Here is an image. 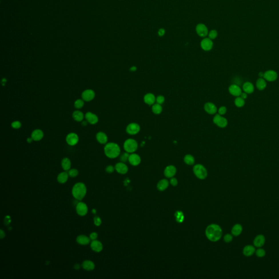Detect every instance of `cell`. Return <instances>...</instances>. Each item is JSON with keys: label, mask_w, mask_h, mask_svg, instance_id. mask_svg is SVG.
Here are the masks:
<instances>
[{"label": "cell", "mask_w": 279, "mask_h": 279, "mask_svg": "<svg viewBox=\"0 0 279 279\" xmlns=\"http://www.w3.org/2000/svg\"><path fill=\"white\" fill-rule=\"evenodd\" d=\"M222 235V230L219 225L213 224L209 225L206 230V236L210 241L216 242L219 241Z\"/></svg>", "instance_id": "6da1fadb"}, {"label": "cell", "mask_w": 279, "mask_h": 279, "mask_svg": "<svg viewBox=\"0 0 279 279\" xmlns=\"http://www.w3.org/2000/svg\"><path fill=\"white\" fill-rule=\"evenodd\" d=\"M104 151L105 156L110 159H115L121 154L119 146L115 142H109L105 144Z\"/></svg>", "instance_id": "7a4b0ae2"}, {"label": "cell", "mask_w": 279, "mask_h": 279, "mask_svg": "<svg viewBox=\"0 0 279 279\" xmlns=\"http://www.w3.org/2000/svg\"><path fill=\"white\" fill-rule=\"evenodd\" d=\"M72 195L76 200L81 201L85 197L87 193V187L82 182L76 183L72 188Z\"/></svg>", "instance_id": "3957f363"}, {"label": "cell", "mask_w": 279, "mask_h": 279, "mask_svg": "<svg viewBox=\"0 0 279 279\" xmlns=\"http://www.w3.org/2000/svg\"><path fill=\"white\" fill-rule=\"evenodd\" d=\"M138 143L136 140L134 139H128L126 140L123 144V148L124 151L129 153H133L138 149Z\"/></svg>", "instance_id": "277c9868"}, {"label": "cell", "mask_w": 279, "mask_h": 279, "mask_svg": "<svg viewBox=\"0 0 279 279\" xmlns=\"http://www.w3.org/2000/svg\"><path fill=\"white\" fill-rule=\"evenodd\" d=\"M193 172L198 179L203 180L206 178L208 176L207 169L201 164H196L193 168Z\"/></svg>", "instance_id": "5b68a950"}, {"label": "cell", "mask_w": 279, "mask_h": 279, "mask_svg": "<svg viewBox=\"0 0 279 279\" xmlns=\"http://www.w3.org/2000/svg\"><path fill=\"white\" fill-rule=\"evenodd\" d=\"M213 122L219 128H225L228 124V121L226 118L218 113L215 114L213 117Z\"/></svg>", "instance_id": "8992f818"}, {"label": "cell", "mask_w": 279, "mask_h": 279, "mask_svg": "<svg viewBox=\"0 0 279 279\" xmlns=\"http://www.w3.org/2000/svg\"><path fill=\"white\" fill-rule=\"evenodd\" d=\"M140 125L137 123H130L126 127V132L130 135H135L140 131Z\"/></svg>", "instance_id": "52a82bcc"}, {"label": "cell", "mask_w": 279, "mask_h": 279, "mask_svg": "<svg viewBox=\"0 0 279 279\" xmlns=\"http://www.w3.org/2000/svg\"><path fill=\"white\" fill-rule=\"evenodd\" d=\"M195 29L197 35L199 37L205 38L208 36L209 30L205 24L202 23H198L196 26Z\"/></svg>", "instance_id": "ba28073f"}, {"label": "cell", "mask_w": 279, "mask_h": 279, "mask_svg": "<svg viewBox=\"0 0 279 279\" xmlns=\"http://www.w3.org/2000/svg\"><path fill=\"white\" fill-rule=\"evenodd\" d=\"M213 40L209 39L208 37H205L201 41L200 46L201 49L205 51H210L213 47Z\"/></svg>", "instance_id": "9c48e42d"}, {"label": "cell", "mask_w": 279, "mask_h": 279, "mask_svg": "<svg viewBox=\"0 0 279 279\" xmlns=\"http://www.w3.org/2000/svg\"><path fill=\"white\" fill-rule=\"evenodd\" d=\"M88 208L87 205L83 202H78L76 206V212L77 214L81 216H85L87 214Z\"/></svg>", "instance_id": "30bf717a"}, {"label": "cell", "mask_w": 279, "mask_h": 279, "mask_svg": "<svg viewBox=\"0 0 279 279\" xmlns=\"http://www.w3.org/2000/svg\"><path fill=\"white\" fill-rule=\"evenodd\" d=\"M79 137L77 134L74 133H70L68 134L65 137L66 142L70 146H75L79 142Z\"/></svg>", "instance_id": "8fae6325"}, {"label": "cell", "mask_w": 279, "mask_h": 279, "mask_svg": "<svg viewBox=\"0 0 279 279\" xmlns=\"http://www.w3.org/2000/svg\"><path fill=\"white\" fill-rule=\"evenodd\" d=\"M95 96V94L94 91L91 89H87L85 90L81 94L82 99H83L85 101H91L94 99Z\"/></svg>", "instance_id": "7c38bea8"}, {"label": "cell", "mask_w": 279, "mask_h": 279, "mask_svg": "<svg viewBox=\"0 0 279 279\" xmlns=\"http://www.w3.org/2000/svg\"><path fill=\"white\" fill-rule=\"evenodd\" d=\"M266 242V237L263 234H258L256 236L254 239L253 244L256 248H262Z\"/></svg>", "instance_id": "4fadbf2b"}, {"label": "cell", "mask_w": 279, "mask_h": 279, "mask_svg": "<svg viewBox=\"0 0 279 279\" xmlns=\"http://www.w3.org/2000/svg\"><path fill=\"white\" fill-rule=\"evenodd\" d=\"M204 110L209 115H215L218 112V108L214 103L207 102L204 105Z\"/></svg>", "instance_id": "5bb4252c"}, {"label": "cell", "mask_w": 279, "mask_h": 279, "mask_svg": "<svg viewBox=\"0 0 279 279\" xmlns=\"http://www.w3.org/2000/svg\"><path fill=\"white\" fill-rule=\"evenodd\" d=\"M128 162L132 166H138L141 163V159L139 154L133 153L130 154Z\"/></svg>", "instance_id": "9a60e30c"}, {"label": "cell", "mask_w": 279, "mask_h": 279, "mask_svg": "<svg viewBox=\"0 0 279 279\" xmlns=\"http://www.w3.org/2000/svg\"><path fill=\"white\" fill-rule=\"evenodd\" d=\"M263 78L268 81H274L278 78V74L274 70H268L264 73Z\"/></svg>", "instance_id": "2e32d148"}, {"label": "cell", "mask_w": 279, "mask_h": 279, "mask_svg": "<svg viewBox=\"0 0 279 279\" xmlns=\"http://www.w3.org/2000/svg\"><path fill=\"white\" fill-rule=\"evenodd\" d=\"M85 117L87 122L92 125L97 124L99 121V118L97 115L91 112H87L85 115Z\"/></svg>", "instance_id": "e0dca14e"}, {"label": "cell", "mask_w": 279, "mask_h": 279, "mask_svg": "<svg viewBox=\"0 0 279 279\" xmlns=\"http://www.w3.org/2000/svg\"><path fill=\"white\" fill-rule=\"evenodd\" d=\"M90 247L91 249L95 252H100L103 249V244L97 239L91 241L90 243Z\"/></svg>", "instance_id": "ac0fdd59"}, {"label": "cell", "mask_w": 279, "mask_h": 279, "mask_svg": "<svg viewBox=\"0 0 279 279\" xmlns=\"http://www.w3.org/2000/svg\"><path fill=\"white\" fill-rule=\"evenodd\" d=\"M144 101L146 104L152 106L156 103V97L153 93H147L144 97Z\"/></svg>", "instance_id": "d6986e66"}, {"label": "cell", "mask_w": 279, "mask_h": 279, "mask_svg": "<svg viewBox=\"0 0 279 279\" xmlns=\"http://www.w3.org/2000/svg\"><path fill=\"white\" fill-rule=\"evenodd\" d=\"M228 91L231 95L234 97H240L242 93L240 87L237 84L231 85L228 88Z\"/></svg>", "instance_id": "ffe728a7"}, {"label": "cell", "mask_w": 279, "mask_h": 279, "mask_svg": "<svg viewBox=\"0 0 279 279\" xmlns=\"http://www.w3.org/2000/svg\"><path fill=\"white\" fill-rule=\"evenodd\" d=\"M115 168V170L119 174H125L128 172V167L124 163L121 162L117 163Z\"/></svg>", "instance_id": "44dd1931"}, {"label": "cell", "mask_w": 279, "mask_h": 279, "mask_svg": "<svg viewBox=\"0 0 279 279\" xmlns=\"http://www.w3.org/2000/svg\"><path fill=\"white\" fill-rule=\"evenodd\" d=\"M177 172V169L174 165H169L164 170V174L167 178L174 177Z\"/></svg>", "instance_id": "7402d4cb"}, {"label": "cell", "mask_w": 279, "mask_h": 279, "mask_svg": "<svg viewBox=\"0 0 279 279\" xmlns=\"http://www.w3.org/2000/svg\"><path fill=\"white\" fill-rule=\"evenodd\" d=\"M255 246L252 245H247L245 246L243 249V254L246 257H250L255 254Z\"/></svg>", "instance_id": "603a6c76"}, {"label": "cell", "mask_w": 279, "mask_h": 279, "mask_svg": "<svg viewBox=\"0 0 279 279\" xmlns=\"http://www.w3.org/2000/svg\"><path fill=\"white\" fill-rule=\"evenodd\" d=\"M76 241L77 244L81 245H87L91 242V240L89 237H87V236L83 234L78 236L76 238Z\"/></svg>", "instance_id": "cb8c5ba5"}, {"label": "cell", "mask_w": 279, "mask_h": 279, "mask_svg": "<svg viewBox=\"0 0 279 279\" xmlns=\"http://www.w3.org/2000/svg\"><path fill=\"white\" fill-rule=\"evenodd\" d=\"M31 137L33 141H39L44 137V133L41 129H37L32 131Z\"/></svg>", "instance_id": "d4e9b609"}, {"label": "cell", "mask_w": 279, "mask_h": 279, "mask_svg": "<svg viewBox=\"0 0 279 279\" xmlns=\"http://www.w3.org/2000/svg\"><path fill=\"white\" fill-rule=\"evenodd\" d=\"M96 139L99 144H102V145L106 144L107 143V141H108L107 136L105 133L102 132V131H99L97 134L96 135Z\"/></svg>", "instance_id": "484cf974"}, {"label": "cell", "mask_w": 279, "mask_h": 279, "mask_svg": "<svg viewBox=\"0 0 279 279\" xmlns=\"http://www.w3.org/2000/svg\"><path fill=\"white\" fill-rule=\"evenodd\" d=\"M243 231V227L240 224H235L232 228L231 233L233 236L235 237H238L240 236Z\"/></svg>", "instance_id": "4316f807"}, {"label": "cell", "mask_w": 279, "mask_h": 279, "mask_svg": "<svg viewBox=\"0 0 279 279\" xmlns=\"http://www.w3.org/2000/svg\"><path fill=\"white\" fill-rule=\"evenodd\" d=\"M81 266L83 269L87 271H92L95 268V264L91 260H85L82 262Z\"/></svg>", "instance_id": "83f0119b"}, {"label": "cell", "mask_w": 279, "mask_h": 279, "mask_svg": "<svg viewBox=\"0 0 279 279\" xmlns=\"http://www.w3.org/2000/svg\"><path fill=\"white\" fill-rule=\"evenodd\" d=\"M69 177V176L68 174V172L64 171V172H62L58 174L57 177V180L59 183L64 184L67 182Z\"/></svg>", "instance_id": "f1b7e54d"}, {"label": "cell", "mask_w": 279, "mask_h": 279, "mask_svg": "<svg viewBox=\"0 0 279 279\" xmlns=\"http://www.w3.org/2000/svg\"><path fill=\"white\" fill-rule=\"evenodd\" d=\"M169 186V180L166 179H163L158 182L157 184V188L159 191L163 192L165 190L168 188Z\"/></svg>", "instance_id": "f546056e"}, {"label": "cell", "mask_w": 279, "mask_h": 279, "mask_svg": "<svg viewBox=\"0 0 279 279\" xmlns=\"http://www.w3.org/2000/svg\"><path fill=\"white\" fill-rule=\"evenodd\" d=\"M71 161L68 158H64L61 162V166L63 170L65 171H68L71 169Z\"/></svg>", "instance_id": "4dcf8cb0"}, {"label": "cell", "mask_w": 279, "mask_h": 279, "mask_svg": "<svg viewBox=\"0 0 279 279\" xmlns=\"http://www.w3.org/2000/svg\"><path fill=\"white\" fill-rule=\"evenodd\" d=\"M243 89L244 92L247 94H251L254 91V86L250 82H246L243 85Z\"/></svg>", "instance_id": "1f68e13d"}, {"label": "cell", "mask_w": 279, "mask_h": 279, "mask_svg": "<svg viewBox=\"0 0 279 279\" xmlns=\"http://www.w3.org/2000/svg\"><path fill=\"white\" fill-rule=\"evenodd\" d=\"M73 119L76 122H82L83 121L85 115L83 113L79 110L75 111L72 115Z\"/></svg>", "instance_id": "d6a6232c"}, {"label": "cell", "mask_w": 279, "mask_h": 279, "mask_svg": "<svg viewBox=\"0 0 279 279\" xmlns=\"http://www.w3.org/2000/svg\"><path fill=\"white\" fill-rule=\"evenodd\" d=\"M256 87L260 91L264 89L267 87V82L266 80L262 77L259 78L256 81Z\"/></svg>", "instance_id": "836d02e7"}, {"label": "cell", "mask_w": 279, "mask_h": 279, "mask_svg": "<svg viewBox=\"0 0 279 279\" xmlns=\"http://www.w3.org/2000/svg\"><path fill=\"white\" fill-rule=\"evenodd\" d=\"M163 110L162 105L157 103L152 106V111L155 115H160L163 112Z\"/></svg>", "instance_id": "e575fe53"}, {"label": "cell", "mask_w": 279, "mask_h": 279, "mask_svg": "<svg viewBox=\"0 0 279 279\" xmlns=\"http://www.w3.org/2000/svg\"><path fill=\"white\" fill-rule=\"evenodd\" d=\"M184 162L188 165H193L195 162V158L191 154H186L184 157Z\"/></svg>", "instance_id": "d590c367"}, {"label": "cell", "mask_w": 279, "mask_h": 279, "mask_svg": "<svg viewBox=\"0 0 279 279\" xmlns=\"http://www.w3.org/2000/svg\"><path fill=\"white\" fill-rule=\"evenodd\" d=\"M244 100L240 97H237L234 100V104L238 107H242L245 105Z\"/></svg>", "instance_id": "8d00e7d4"}, {"label": "cell", "mask_w": 279, "mask_h": 279, "mask_svg": "<svg viewBox=\"0 0 279 279\" xmlns=\"http://www.w3.org/2000/svg\"><path fill=\"white\" fill-rule=\"evenodd\" d=\"M255 254L258 258H263L266 255V251L262 248H258L256 250Z\"/></svg>", "instance_id": "74e56055"}, {"label": "cell", "mask_w": 279, "mask_h": 279, "mask_svg": "<svg viewBox=\"0 0 279 279\" xmlns=\"http://www.w3.org/2000/svg\"><path fill=\"white\" fill-rule=\"evenodd\" d=\"M84 100L82 99H78L76 100L74 102V107L77 109H80L84 106Z\"/></svg>", "instance_id": "f35d334b"}, {"label": "cell", "mask_w": 279, "mask_h": 279, "mask_svg": "<svg viewBox=\"0 0 279 279\" xmlns=\"http://www.w3.org/2000/svg\"><path fill=\"white\" fill-rule=\"evenodd\" d=\"M218 35V32L216 29H212L208 32V37L209 38V39H210L212 40H214L217 38Z\"/></svg>", "instance_id": "ab89813d"}, {"label": "cell", "mask_w": 279, "mask_h": 279, "mask_svg": "<svg viewBox=\"0 0 279 279\" xmlns=\"http://www.w3.org/2000/svg\"><path fill=\"white\" fill-rule=\"evenodd\" d=\"M175 216H176V220L177 221H178V222H182L183 220H184V214L183 213L180 212V211H178L175 214Z\"/></svg>", "instance_id": "60d3db41"}, {"label": "cell", "mask_w": 279, "mask_h": 279, "mask_svg": "<svg viewBox=\"0 0 279 279\" xmlns=\"http://www.w3.org/2000/svg\"><path fill=\"white\" fill-rule=\"evenodd\" d=\"M129 155H130V153H129L128 152H125V153H123L121 155L120 158H119L120 161L123 163H126L127 162H128V160H129Z\"/></svg>", "instance_id": "b9f144b4"}, {"label": "cell", "mask_w": 279, "mask_h": 279, "mask_svg": "<svg viewBox=\"0 0 279 279\" xmlns=\"http://www.w3.org/2000/svg\"><path fill=\"white\" fill-rule=\"evenodd\" d=\"M69 177L71 178H75L79 174V171L76 169H70L68 171Z\"/></svg>", "instance_id": "7bdbcfd3"}, {"label": "cell", "mask_w": 279, "mask_h": 279, "mask_svg": "<svg viewBox=\"0 0 279 279\" xmlns=\"http://www.w3.org/2000/svg\"><path fill=\"white\" fill-rule=\"evenodd\" d=\"M165 101V97L162 95H159L156 97V103L162 105Z\"/></svg>", "instance_id": "ee69618b"}, {"label": "cell", "mask_w": 279, "mask_h": 279, "mask_svg": "<svg viewBox=\"0 0 279 279\" xmlns=\"http://www.w3.org/2000/svg\"><path fill=\"white\" fill-rule=\"evenodd\" d=\"M21 125H22L20 121H14V122H12V124H11V126H12V128L13 129H18L21 128Z\"/></svg>", "instance_id": "f6af8a7d"}, {"label": "cell", "mask_w": 279, "mask_h": 279, "mask_svg": "<svg viewBox=\"0 0 279 279\" xmlns=\"http://www.w3.org/2000/svg\"><path fill=\"white\" fill-rule=\"evenodd\" d=\"M224 240L226 243H227L231 242L233 240L232 234H231L229 233L225 234L224 237Z\"/></svg>", "instance_id": "bcb514c9"}, {"label": "cell", "mask_w": 279, "mask_h": 279, "mask_svg": "<svg viewBox=\"0 0 279 279\" xmlns=\"http://www.w3.org/2000/svg\"><path fill=\"white\" fill-rule=\"evenodd\" d=\"M227 112V108L224 106H222L221 107H220L219 108V109L218 110V114L220 115L221 116H223L225 114H226Z\"/></svg>", "instance_id": "7dc6e473"}, {"label": "cell", "mask_w": 279, "mask_h": 279, "mask_svg": "<svg viewBox=\"0 0 279 279\" xmlns=\"http://www.w3.org/2000/svg\"><path fill=\"white\" fill-rule=\"evenodd\" d=\"M101 219L99 216H95L94 218V224L96 226H100V225L101 224Z\"/></svg>", "instance_id": "c3c4849f"}, {"label": "cell", "mask_w": 279, "mask_h": 279, "mask_svg": "<svg viewBox=\"0 0 279 279\" xmlns=\"http://www.w3.org/2000/svg\"><path fill=\"white\" fill-rule=\"evenodd\" d=\"M115 170V168L114 166H113L112 165H108L105 168V171L109 174L113 173Z\"/></svg>", "instance_id": "681fc988"}, {"label": "cell", "mask_w": 279, "mask_h": 279, "mask_svg": "<svg viewBox=\"0 0 279 279\" xmlns=\"http://www.w3.org/2000/svg\"><path fill=\"white\" fill-rule=\"evenodd\" d=\"M89 238H90L91 241H92V240H94L97 239L98 237V234L97 233L93 232L89 234Z\"/></svg>", "instance_id": "f907efd6"}, {"label": "cell", "mask_w": 279, "mask_h": 279, "mask_svg": "<svg viewBox=\"0 0 279 279\" xmlns=\"http://www.w3.org/2000/svg\"><path fill=\"white\" fill-rule=\"evenodd\" d=\"M170 183L172 186H177L178 184V180L176 178L172 177V178H171V180H170Z\"/></svg>", "instance_id": "816d5d0a"}, {"label": "cell", "mask_w": 279, "mask_h": 279, "mask_svg": "<svg viewBox=\"0 0 279 279\" xmlns=\"http://www.w3.org/2000/svg\"><path fill=\"white\" fill-rule=\"evenodd\" d=\"M165 29H160L158 31V35L159 37H163L164 35H165Z\"/></svg>", "instance_id": "f5cc1de1"}, {"label": "cell", "mask_w": 279, "mask_h": 279, "mask_svg": "<svg viewBox=\"0 0 279 279\" xmlns=\"http://www.w3.org/2000/svg\"><path fill=\"white\" fill-rule=\"evenodd\" d=\"M5 237V232L3 231V230H0V238L1 239H3Z\"/></svg>", "instance_id": "db71d44e"}, {"label": "cell", "mask_w": 279, "mask_h": 279, "mask_svg": "<svg viewBox=\"0 0 279 279\" xmlns=\"http://www.w3.org/2000/svg\"><path fill=\"white\" fill-rule=\"evenodd\" d=\"M240 97L241 98H242L243 99H246L247 97H248V94H247V93H245V92H243V93H242V94L240 95Z\"/></svg>", "instance_id": "11a10c76"}, {"label": "cell", "mask_w": 279, "mask_h": 279, "mask_svg": "<svg viewBox=\"0 0 279 279\" xmlns=\"http://www.w3.org/2000/svg\"><path fill=\"white\" fill-rule=\"evenodd\" d=\"M33 141V140L32 138L31 137H29V138H27V141L29 143H31V142H32Z\"/></svg>", "instance_id": "9f6ffc18"}, {"label": "cell", "mask_w": 279, "mask_h": 279, "mask_svg": "<svg viewBox=\"0 0 279 279\" xmlns=\"http://www.w3.org/2000/svg\"><path fill=\"white\" fill-rule=\"evenodd\" d=\"M136 69H137L136 67H135V66H133V67H131V68H130V70H131V71H135V70H136Z\"/></svg>", "instance_id": "6f0895ef"}, {"label": "cell", "mask_w": 279, "mask_h": 279, "mask_svg": "<svg viewBox=\"0 0 279 279\" xmlns=\"http://www.w3.org/2000/svg\"><path fill=\"white\" fill-rule=\"evenodd\" d=\"M80 265L79 264H76L75 266H74V268L76 269H79L80 268Z\"/></svg>", "instance_id": "680465c9"}, {"label": "cell", "mask_w": 279, "mask_h": 279, "mask_svg": "<svg viewBox=\"0 0 279 279\" xmlns=\"http://www.w3.org/2000/svg\"><path fill=\"white\" fill-rule=\"evenodd\" d=\"M258 75H259V76L262 78V77H263L264 73H262V72H260V73H259V74H258Z\"/></svg>", "instance_id": "91938a15"}, {"label": "cell", "mask_w": 279, "mask_h": 279, "mask_svg": "<svg viewBox=\"0 0 279 279\" xmlns=\"http://www.w3.org/2000/svg\"><path fill=\"white\" fill-rule=\"evenodd\" d=\"M92 212H93L94 214H95V213H96V212H97V211H96L95 209H93V210H92Z\"/></svg>", "instance_id": "94428289"}]
</instances>
